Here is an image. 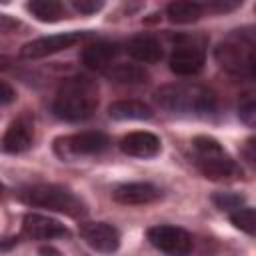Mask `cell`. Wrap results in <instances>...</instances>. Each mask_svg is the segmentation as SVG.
<instances>
[{"label":"cell","mask_w":256,"mask_h":256,"mask_svg":"<svg viewBox=\"0 0 256 256\" xmlns=\"http://www.w3.org/2000/svg\"><path fill=\"white\" fill-rule=\"evenodd\" d=\"M100 90L98 82L86 74H74L66 80L56 90L54 102H52V112L66 122H82L88 120L100 100Z\"/></svg>","instance_id":"cell-1"},{"label":"cell","mask_w":256,"mask_h":256,"mask_svg":"<svg viewBox=\"0 0 256 256\" xmlns=\"http://www.w3.org/2000/svg\"><path fill=\"white\" fill-rule=\"evenodd\" d=\"M154 102L172 114L210 116L216 112L218 100L214 90L196 82H172L156 88Z\"/></svg>","instance_id":"cell-2"},{"label":"cell","mask_w":256,"mask_h":256,"mask_svg":"<svg viewBox=\"0 0 256 256\" xmlns=\"http://www.w3.org/2000/svg\"><path fill=\"white\" fill-rule=\"evenodd\" d=\"M216 64L238 78L252 80L256 76V40L250 30H234L214 48Z\"/></svg>","instance_id":"cell-3"},{"label":"cell","mask_w":256,"mask_h":256,"mask_svg":"<svg viewBox=\"0 0 256 256\" xmlns=\"http://www.w3.org/2000/svg\"><path fill=\"white\" fill-rule=\"evenodd\" d=\"M18 198L32 208H46L70 218H84L88 214L86 202L70 188L60 184H30L20 188Z\"/></svg>","instance_id":"cell-4"},{"label":"cell","mask_w":256,"mask_h":256,"mask_svg":"<svg viewBox=\"0 0 256 256\" xmlns=\"http://www.w3.org/2000/svg\"><path fill=\"white\" fill-rule=\"evenodd\" d=\"M192 152H194V164L210 180L224 182L242 176V168L212 136H196L192 140Z\"/></svg>","instance_id":"cell-5"},{"label":"cell","mask_w":256,"mask_h":256,"mask_svg":"<svg viewBox=\"0 0 256 256\" xmlns=\"http://www.w3.org/2000/svg\"><path fill=\"white\" fill-rule=\"evenodd\" d=\"M110 138L108 134L100 130H86V132H76L68 136H60L54 140V152L62 160H76L84 156H98L110 148Z\"/></svg>","instance_id":"cell-6"},{"label":"cell","mask_w":256,"mask_h":256,"mask_svg":"<svg viewBox=\"0 0 256 256\" xmlns=\"http://www.w3.org/2000/svg\"><path fill=\"white\" fill-rule=\"evenodd\" d=\"M206 50L200 36H178L168 58L170 70L178 76H194L204 68Z\"/></svg>","instance_id":"cell-7"},{"label":"cell","mask_w":256,"mask_h":256,"mask_svg":"<svg viewBox=\"0 0 256 256\" xmlns=\"http://www.w3.org/2000/svg\"><path fill=\"white\" fill-rule=\"evenodd\" d=\"M150 244L168 256H188L192 252V236L188 230L172 224H156L148 228Z\"/></svg>","instance_id":"cell-8"},{"label":"cell","mask_w":256,"mask_h":256,"mask_svg":"<svg viewBox=\"0 0 256 256\" xmlns=\"http://www.w3.org/2000/svg\"><path fill=\"white\" fill-rule=\"evenodd\" d=\"M84 32H64V34H50V36H42L36 38L32 42H26L20 48V56L26 60H38V58H46L52 54H58L62 50L72 48L74 44H78L80 40H84Z\"/></svg>","instance_id":"cell-9"},{"label":"cell","mask_w":256,"mask_h":256,"mask_svg":"<svg viewBox=\"0 0 256 256\" xmlns=\"http://www.w3.org/2000/svg\"><path fill=\"white\" fill-rule=\"evenodd\" d=\"M22 236L28 240H54L70 238V230L56 218L38 212H28L22 218Z\"/></svg>","instance_id":"cell-10"},{"label":"cell","mask_w":256,"mask_h":256,"mask_svg":"<svg viewBox=\"0 0 256 256\" xmlns=\"http://www.w3.org/2000/svg\"><path fill=\"white\" fill-rule=\"evenodd\" d=\"M82 240L96 252L112 254L120 246V232L116 226L106 222H82L80 224Z\"/></svg>","instance_id":"cell-11"},{"label":"cell","mask_w":256,"mask_h":256,"mask_svg":"<svg viewBox=\"0 0 256 256\" xmlns=\"http://www.w3.org/2000/svg\"><path fill=\"white\" fill-rule=\"evenodd\" d=\"M162 196L160 188L154 186L152 182H124L114 188L112 198L124 206H140V204H150L156 202Z\"/></svg>","instance_id":"cell-12"},{"label":"cell","mask_w":256,"mask_h":256,"mask_svg":"<svg viewBox=\"0 0 256 256\" xmlns=\"http://www.w3.org/2000/svg\"><path fill=\"white\" fill-rule=\"evenodd\" d=\"M32 142H34V122L30 116H18L16 120H12L2 138V146L10 154L26 152L32 146Z\"/></svg>","instance_id":"cell-13"},{"label":"cell","mask_w":256,"mask_h":256,"mask_svg":"<svg viewBox=\"0 0 256 256\" xmlns=\"http://www.w3.org/2000/svg\"><path fill=\"white\" fill-rule=\"evenodd\" d=\"M120 54V46L116 42H108V40H98L92 44H86L80 58L82 64L90 70H98V72H106L112 62L116 60V56Z\"/></svg>","instance_id":"cell-14"},{"label":"cell","mask_w":256,"mask_h":256,"mask_svg":"<svg viewBox=\"0 0 256 256\" xmlns=\"http://www.w3.org/2000/svg\"><path fill=\"white\" fill-rule=\"evenodd\" d=\"M160 144L162 142L156 134L138 130V132H130V134L122 136L120 150L134 158H154L160 152Z\"/></svg>","instance_id":"cell-15"},{"label":"cell","mask_w":256,"mask_h":256,"mask_svg":"<svg viewBox=\"0 0 256 256\" xmlns=\"http://www.w3.org/2000/svg\"><path fill=\"white\" fill-rule=\"evenodd\" d=\"M126 52L130 54V58H134L140 64H154L164 54L160 40L152 34H138L130 38L126 44Z\"/></svg>","instance_id":"cell-16"},{"label":"cell","mask_w":256,"mask_h":256,"mask_svg":"<svg viewBox=\"0 0 256 256\" xmlns=\"http://www.w3.org/2000/svg\"><path fill=\"white\" fill-rule=\"evenodd\" d=\"M108 116L114 120H148L152 118V108L138 100H118L108 106Z\"/></svg>","instance_id":"cell-17"},{"label":"cell","mask_w":256,"mask_h":256,"mask_svg":"<svg viewBox=\"0 0 256 256\" xmlns=\"http://www.w3.org/2000/svg\"><path fill=\"white\" fill-rule=\"evenodd\" d=\"M206 8L202 2H192V0H176L166 6V16L174 24H192L200 16H204Z\"/></svg>","instance_id":"cell-18"},{"label":"cell","mask_w":256,"mask_h":256,"mask_svg":"<svg viewBox=\"0 0 256 256\" xmlns=\"http://www.w3.org/2000/svg\"><path fill=\"white\" fill-rule=\"evenodd\" d=\"M104 74L118 84H144L150 78L148 70L140 64H112Z\"/></svg>","instance_id":"cell-19"},{"label":"cell","mask_w":256,"mask_h":256,"mask_svg":"<svg viewBox=\"0 0 256 256\" xmlns=\"http://www.w3.org/2000/svg\"><path fill=\"white\" fill-rule=\"evenodd\" d=\"M26 10L40 22H58L66 14L64 4L58 0H32L26 4Z\"/></svg>","instance_id":"cell-20"},{"label":"cell","mask_w":256,"mask_h":256,"mask_svg":"<svg viewBox=\"0 0 256 256\" xmlns=\"http://www.w3.org/2000/svg\"><path fill=\"white\" fill-rule=\"evenodd\" d=\"M230 222L250 236H254V232H256V214H254V208H250V206H242V208L230 212Z\"/></svg>","instance_id":"cell-21"},{"label":"cell","mask_w":256,"mask_h":256,"mask_svg":"<svg viewBox=\"0 0 256 256\" xmlns=\"http://www.w3.org/2000/svg\"><path fill=\"white\" fill-rule=\"evenodd\" d=\"M212 200H214V204H216L220 210H224V212H228V214L244 206V196H240V194H236V192H218V194L212 196Z\"/></svg>","instance_id":"cell-22"},{"label":"cell","mask_w":256,"mask_h":256,"mask_svg":"<svg viewBox=\"0 0 256 256\" xmlns=\"http://www.w3.org/2000/svg\"><path fill=\"white\" fill-rule=\"evenodd\" d=\"M238 116L244 124L254 126V122H256V104H254V94L252 92L242 94V98L238 102Z\"/></svg>","instance_id":"cell-23"},{"label":"cell","mask_w":256,"mask_h":256,"mask_svg":"<svg viewBox=\"0 0 256 256\" xmlns=\"http://www.w3.org/2000/svg\"><path fill=\"white\" fill-rule=\"evenodd\" d=\"M72 6L80 12V14H94V12H98V10H102L104 8V2H96V0H74L72 2Z\"/></svg>","instance_id":"cell-24"},{"label":"cell","mask_w":256,"mask_h":256,"mask_svg":"<svg viewBox=\"0 0 256 256\" xmlns=\"http://www.w3.org/2000/svg\"><path fill=\"white\" fill-rule=\"evenodd\" d=\"M14 100H16V90L6 80L0 78V104H10Z\"/></svg>","instance_id":"cell-25"},{"label":"cell","mask_w":256,"mask_h":256,"mask_svg":"<svg viewBox=\"0 0 256 256\" xmlns=\"http://www.w3.org/2000/svg\"><path fill=\"white\" fill-rule=\"evenodd\" d=\"M252 148H254V140H248L246 142V158H248L250 164H254V152H252Z\"/></svg>","instance_id":"cell-26"},{"label":"cell","mask_w":256,"mask_h":256,"mask_svg":"<svg viewBox=\"0 0 256 256\" xmlns=\"http://www.w3.org/2000/svg\"><path fill=\"white\" fill-rule=\"evenodd\" d=\"M2 192H4V186H2V184H0V194H2Z\"/></svg>","instance_id":"cell-27"}]
</instances>
